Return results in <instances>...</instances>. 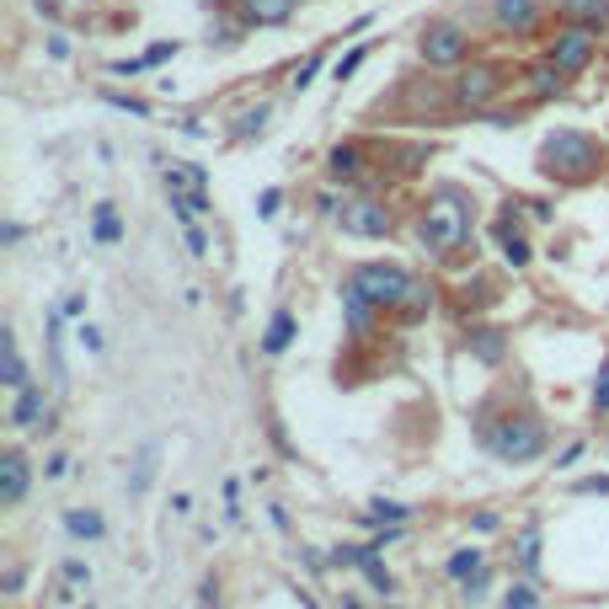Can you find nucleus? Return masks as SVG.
<instances>
[{
  "mask_svg": "<svg viewBox=\"0 0 609 609\" xmlns=\"http://www.w3.org/2000/svg\"><path fill=\"white\" fill-rule=\"evenodd\" d=\"M540 166L551 171V177H561V182H583V177L599 171V145H593L588 134L561 129V134H551L540 145Z\"/></svg>",
  "mask_w": 609,
  "mask_h": 609,
  "instance_id": "1",
  "label": "nucleus"
},
{
  "mask_svg": "<svg viewBox=\"0 0 609 609\" xmlns=\"http://www.w3.org/2000/svg\"><path fill=\"white\" fill-rule=\"evenodd\" d=\"M465 236H471V203H465L460 193H439L423 209V241L433 246V252H455Z\"/></svg>",
  "mask_w": 609,
  "mask_h": 609,
  "instance_id": "2",
  "label": "nucleus"
},
{
  "mask_svg": "<svg viewBox=\"0 0 609 609\" xmlns=\"http://www.w3.org/2000/svg\"><path fill=\"white\" fill-rule=\"evenodd\" d=\"M487 444H492V455L497 460H535L540 449H545V433H540V423H529V417H508V423H497L492 433H487Z\"/></svg>",
  "mask_w": 609,
  "mask_h": 609,
  "instance_id": "3",
  "label": "nucleus"
},
{
  "mask_svg": "<svg viewBox=\"0 0 609 609\" xmlns=\"http://www.w3.org/2000/svg\"><path fill=\"white\" fill-rule=\"evenodd\" d=\"M348 284L364 294L369 305H401L406 289H412V278H406L401 268H385V262H369V268H358Z\"/></svg>",
  "mask_w": 609,
  "mask_h": 609,
  "instance_id": "4",
  "label": "nucleus"
},
{
  "mask_svg": "<svg viewBox=\"0 0 609 609\" xmlns=\"http://www.w3.org/2000/svg\"><path fill=\"white\" fill-rule=\"evenodd\" d=\"M593 43H599V38H593V27L572 22L567 33H561V38L551 43V65H556L561 75H577V70H583L588 59H593Z\"/></svg>",
  "mask_w": 609,
  "mask_h": 609,
  "instance_id": "5",
  "label": "nucleus"
},
{
  "mask_svg": "<svg viewBox=\"0 0 609 609\" xmlns=\"http://www.w3.org/2000/svg\"><path fill=\"white\" fill-rule=\"evenodd\" d=\"M342 230H348V236H358V241H374V236H385V230H390V214H385L374 198L342 203Z\"/></svg>",
  "mask_w": 609,
  "mask_h": 609,
  "instance_id": "6",
  "label": "nucleus"
},
{
  "mask_svg": "<svg viewBox=\"0 0 609 609\" xmlns=\"http://www.w3.org/2000/svg\"><path fill=\"white\" fill-rule=\"evenodd\" d=\"M423 59H428V65H460V59H465V33H460V27H449V22L428 27V33H423Z\"/></svg>",
  "mask_w": 609,
  "mask_h": 609,
  "instance_id": "7",
  "label": "nucleus"
},
{
  "mask_svg": "<svg viewBox=\"0 0 609 609\" xmlns=\"http://www.w3.org/2000/svg\"><path fill=\"white\" fill-rule=\"evenodd\" d=\"M497 86H503V81H497V70H492V65H471V70L460 75L455 97H460L465 107H487V102L497 97Z\"/></svg>",
  "mask_w": 609,
  "mask_h": 609,
  "instance_id": "8",
  "label": "nucleus"
},
{
  "mask_svg": "<svg viewBox=\"0 0 609 609\" xmlns=\"http://www.w3.org/2000/svg\"><path fill=\"white\" fill-rule=\"evenodd\" d=\"M294 6H300V0H241L246 22H257V27H278V22H289V17H294Z\"/></svg>",
  "mask_w": 609,
  "mask_h": 609,
  "instance_id": "9",
  "label": "nucleus"
},
{
  "mask_svg": "<svg viewBox=\"0 0 609 609\" xmlns=\"http://www.w3.org/2000/svg\"><path fill=\"white\" fill-rule=\"evenodd\" d=\"M22 497H27V460L6 455L0 460V503H22Z\"/></svg>",
  "mask_w": 609,
  "mask_h": 609,
  "instance_id": "10",
  "label": "nucleus"
},
{
  "mask_svg": "<svg viewBox=\"0 0 609 609\" xmlns=\"http://www.w3.org/2000/svg\"><path fill=\"white\" fill-rule=\"evenodd\" d=\"M0 374H6L11 390H27V369H22V353H17V337L0 332Z\"/></svg>",
  "mask_w": 609,
  "mask_h": 609,
  "instance_id": "11",
  "label": "nucleus"
},
{
  "mask_svg": "<svg viewBox=\"0 0 609 609\" xmlns=\"http://www.w3.org/2000/svg\"><path fill=\"white\" fill-rule=\"evenodd\" d=\"M556 11L572 17V22H583V27H599L609 17V0H556Z\"/></svg>",
  "mask_w": 609,
  "mask_h": 609,
  "instance_id": "12",
  "label": "nucleus"
},
{
  "mask_svg": "<svg viewBox=\"0 0 609 609\" xmlns=\"http://www.w3.org/2000/svg\"><path fill=\"white\" fill-rule=\"evenodd\" d=\"M497 246H503V257L513 262V268H524V262H529V241H524V230L513 225V220L497 225Z\"/></svg>",
  "mask_w": 609,
  "mask_h": 609,
  "instance_id": "13",
  "label": "nucleus"
},
{
  "mask_svg": "<svg viewBox=\"0 0 609 609\" xmlns=\"http://www.w3.org/2000/svg\"><path fill=\"white\" fill-rule=\"evenodd\" d=\"M497 22L513 27V33H524V27L535 22V0H497Z\"/></svg>",
  "mask_w": 609,
  "mask_h": 609,
  "instance_id": "14",
  "label": "nucleus"
},
{
  "mask_svg": "<svg viewBox=\"0 0 609 609\" xmlns=\"http://www.w3.org/2000/svg\"><path fill=\"white\" fill-rule=\"evenodd\" d=\"M38 417H43V390L27 385L22 396H17V412H11V423H17V428H33Z\"/></svg>",
  "mask_w": 609,
  "mask_h": 609,
  "instance_id": "15",
  "label": "nucleus"
},
{
  "mask_svg": "<svg viewBox=\"0 0 609 609\" xmlns=\"http://www.w3.org/2000/svg\"><path fill=\"white\" fill-rule=\"evenodd\" d=\"M342 561H358V567L369 572V583L380 588V593H390V572L380 567V556H374V551H342Z\"/></svg>",
  "mask_w": 609,
  "mask_h": 609,
  "instance_id": "16",
  "label": "nucleus"
},
{
  "mask_svg": "<svg viewBox=\"0 0 609 609\" xmlns=\"http://www.w3.org/2000/svg\"><path fill=\"white\" fill-rule=\"evenodd\" d=\"M342 305H348V326H353V332H364V326H369V300L348 284V289H342Z\"/></svg>",
  "mask_w": 609,
  "mask_h": 609,
  "instance_id": "17",
  "label": "nucleus"
},
{
  "mask_svg": "<svg viewBox=\"0 0 609 609\" xmlns=\"http://www.w3.org/2000/svg\"><path fill=\"white\" fill-rule=\"evenodd\" d=\"M289 337H294V321H289V316H273L268 337H262V348H268V353H284V348H289Z\"/></svg>",
  "mask_w": 609,
  "mask_h": 609,
  "instance_id": "18",
  "label": "nucleus"
},
{
  "mask_svg": "<svg viewBox=\"0 0 609 609\" xmlns=\"http://www.w3.org/2000/svg\"><path fill=\"white\" fill-rule=\"evenodd\" d=\"M353 171H358V150L353 145H337L332 150V177H353Z\"/></svg>",
  "mask_w": 609,
  "mask_h": 609,
  "instance_id": "19",
  "label": "nucleus"
},
{
  "mask_svg": "<svg viewBox=\"0 0 609 609\" xmlns=\"http://www.w3.org/2000/svg\"><path fill=\"white\" fill-rule=\"evenodd\" d=\"M65 529H70V535H102V519H97V513H70Z\"/></svg>",
  "mask_w": 609,
  "mask_h": 609,
  "instance_id": "20",
  "label": "nucleus"
},
{
  "mask_svg": "<svg viewBox=\"0 0 609 609\" xmlns=\"http://www.w3.org/2000/svg\"><path fill=\"white\" fill-rule=\"evenodd\" d=\"M556 75H561L556 65H540L535 75H529V81H535V97H551V91L561 86V81H556Z\"/></svg>",
  "mask_w": 609,
  "mask_h": 609,
  "instance_id": "21",
  "label": "nucleus"
},
{
  "mask_svg": "<svg viewBox=\"0 0 609 609\" xmlns=\"http://www.w3.org/2000/svg\"><path fill=\"white\" fill-rule=\"evenodd\" d=\"M401 310H406V316H423V310H428V289L412 284V289H406V300H401Z\"/></svg>",
  "mask_w": 609,
  "mask_h": 609,
  "instance_id": "22",
  "label": "nucleus"
},
{
  "mask_svg": "<svg viewBox=\"0 0 609 609\" xmlns=\"http://www.w3.org/2000/svg\"><path fill=\"white\" fill-rule=\"evenodd\" d=\"M449 572H455V577H471V572H481V551H460L455 561H449Z\"/></svg>",
  "mask_w": 609,
  "mask_h": 609,
  "instance_id": "23",
  "label": "nucleus"
},
{
  "mask_svg": "<svg viewBox=\"0 0 609 609\" xmlns=\"http://www.w3.org/2000/svg\"><path fill=\"white\" fill-rule=\"evenodd\" d=\"M150 471H155V444L145 449V455H139V471H134V492H145V487H150Z\"/></svg>",
  "mask_w": 609,
  "mask_h": 609,
  "instance_id": "24",
  "label": "nucleus"
},
{
  "mask_svg": "<svg viewBox=\"0 0 609 609\" xmlns=\"http://www.w3.org/2000/svg\"><path fill=\"white\" fill-rule=\"evenodd\" d=\"M118 230H123V225H118V214H113V209H102V214H97V241H118Z\"/></svg>",
  "mask_w": 609,
  "mask_h": 609,
  "instance_id": "25",
  "label": "nucleus"
},
{
  "mask_svg": "<svg viewBox=\"0 0 609 609\" xmlns=\"http://www.w3.org/2000/svg\"><path fill=\"white\" fill-rule=\"evenodd\" d=\"M316 70H321V54H310L305 65L294 70V91H305V86H310V75H316Z\"/></svg>",
  "mask_w": 609,
  "mask_h": 609,
  "instance_id": "26",
  "label": "nucleus"
},
{
  "mask_svg": "<svg viewBox=\"0 0 609 609\" xmlns=\"http://www.w3.org/2000/svg\"><path fill=\"white\" fill-rule=\"evenodd\" d=\"M369 519H390V524H396V519H406V508H401V503H374Z\"/></svg>",
  "mask_w": 609,
  "mask_h": 609,
  "instance_id": "27",
  "label": "nucleus"
},
{
  "mask_svg": "<svg viewBox=\"0 0 609 609\" xmlns=\"http://www.w3.org/2000/svg\"><path fill=\"white\" fill-rule=\"evenodd\" d=\"M262 123H268V107H257V113L241 118V134H262Z\"/></svg>",
  "mask_w": 609,
  "mask_h": 609,
  "instance_id": "28",
  "label": "nucleus"
},
{
  "mask_svg": "<svg viewBox=\"0 0 609 609\" xmlns=\"http://www.w3.org/2000/svg\"><path fill=\"white\" fill-rule=\"evenodd\" d=\"M358 65H364V49H353L348 59H342V65H337V81H348V75H353Z\"/></svg>",
  "mask_w": 609,
  "mask_h": 609,
  "instance_id": "29",
  "label": "nucleus"
},
{
  "mask_svg": "<svg viewBox=\"0 0 609 609\" xmlns=\"http://www.w3.org/2000/svg\"><path fill=\"white\" fill-rule=\"evenodd\" d=\"M508 609H535V593H529V588H513V593H508Z\"/></svg>",
  "mask_w": 609,
  "mask_h": 609,
  "instance_id": "30",
  "label": "nucleus"
},
{
  "mask_svg": "<svg viewBox=\"0 0 609 609\" xmlns=\"http://www.w3.org/2000/svg\"><path fill=\"white\" fill-rule=\"evenodd\" d=\"M519 556H524V567H535V556H540V540H535V535H524V545H519Z\"/></svg>",
  "mask_w": 609,
  "mask_h": 609,
  "instance_id": "31",
  "label": "nucleus"
},
{
  "mask_svg": "<svg viewBox=\"0 0 609 609\" xmlns=\"http://www.w3.org/2000/svg\"><path fill=\"white\" fill-rule=\"evenodd\" d=\"M503 353V342H497V332H481V358H497Z\"/></svg>",
  "mask_w": 609,
  "mask_h": 609,
  "instance_id": "32",
  "label": "nucleus"
},
{
  "mask_svg": "<svg viewBox=\"0 0 609 609\" xmlns=\"http://www.w3.org/2000/svg\"><path fill=\"white\" fill-rule=\"evenodd\" d=\"M593 406H599V412H609V374H604V385L593 390Z\"/></svg>",
  "mask_w": 609,
  "mask_h": 609,
  "instance_id": "33",
  "label": "nucleus"
}]
</instances>
